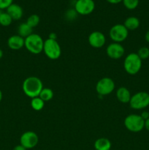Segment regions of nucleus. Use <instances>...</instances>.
I'll return each mask as SVG.
<instances>
[{
  "mask_svg": "<svg viewBox=\"0 0 149 150\" xmlns=\"http://www.w3.org/2000/svg\"><path fill=\"white\" fill-rule=\"evenodd\" d=\"M42 89L43 83L42 81L36 76H29L26 78L22 84L23 93L32 99L39 97Z\"/></svg>",
  "mask_w": 149,
  "mask_h": 150,
  "instance_id": "nucleus-1",
  "label": "nucleus"
},
{
  "mask_svg": "<svg viewBox=\"0 0 149 150\" xmlns=\"http://www.w3.org/2000/svg\"><path fill=\"white\" fill-rule=\"evenodd\" d=\"M44 42L40 35L33 33L25 38L24 47L31 54H39L43 51Z\"/></svg>",
  "mask_w": 149,
  "mask_h": 150,
  "instance_id": "nucleus-2",
  "label": "nucleus"
},
{
  "mask_svg": "<svg viewBox=\"0 0 149 150\" xmlns=\"http://www.w3.org/2000/svg\"><path fill=\"white\" fill-rule=\"evenodd\" d=\"M142 67V59L137 53H131L124 59V68L128 74L134 76L138 73Z\"/></svg>",
  "mask_w": 149,
  "mask_h": 150,
  "instance_id": "nucleus-3",
  "label": "nucleus"
},
{
  "mask_svg": "<svg viewBox=\"0 0 149 150\" xmlns=\"http://www.w3.org/2000/svg\"><path fill=\"white\" fill-rule=\"evenodd\" d=\"M124 124L126 128L132 133H138L145 128V120L139 114L128 115L124 120Z\"/></svg>",
  "mask_w": 149,
  "mask_h": 150,
  "instance_id": "nucleus-4",
  "label": "nucleus"
},
{
  "mask_svg": "<svg viewBox=\"0 0 149 150\" xmlns=\"http://www.w3.org/2000/svg\"><path fill=\"white\" fill-rule=\"evenodd\" d=\"M43 52L48 59L56 60L61 57V48L57 40L48 38L44 42Z\"/></svg>",
  "mask_w": 149,
  "mask_h": 150,
  "instance_id": "nucleus-5",
  "label": "nucleus"
},
{
  "mask_svg": "<svg viewBox=\"0 0 149 150\" xmlns=\"http://www.w3.org/2000/svg\"><path fill=\"white\" fill-rule=\"evenodd\" d=\"M129 105L134 110H142L149 105V94L146 92H138L131 96Z\"/></svg>",
  "mask_w": 149,
  "mask_h": 150,
  "instance_id": "nucleus-6",
  "label": "nucleus"
},
{
  "mask_svg": "<svg viewBox=\"0 0 149 150\" xmlns=\"http://www.w3.org/2000/svg\"><path fill=\"white\" fill-rule=\"evenodd\" d=\"M115 84L114 81L109 77L101 79L96 85V91L99 96H106L114 91Z\"/></svg>",
  "mask_w": 149,
  "mask_h": 150,
  "instance_id": "nucleus-7",
  "label": "nucleus"
},
{
  "mask_svg": "<svg viewBox=\"0 0 149 150\" xmlns=\"http://www.w3.org/2000/svg\"><path fill=\"white\" fill-rule=\"evenodd\" d=\"M110 38L113 41V42H124L127 38L129 35V31L124 26V24L117 23L111 27L110 29Z\"/></svg>",
  "mask_w": 149,
  "mask_h": 150,
  "instance_id": "nucleus-8",
  "label": "nucleus"
},
{
  "mask_svg": "<svg viewBox=\"0 0 149 150\" xmlns=\"http://www.w3.org/2000/svg\"><path fill=\"white\" fill-rule=\"evenodd\" d=\"M39 142L37 134L33 131H26L21 135L20 138V144L26 149L34 148Z\"/></svg>",
  "mask_w": 149,
  "mask_h": 150,
  "instance_id": "nucleus-9",
  "label": "nucleus"
},
{
  "mask_svg": "<svg viewBox=\"0 0 149 150\" xmlns=\"http://www.w3.org/2000/svg\"><path fill=\"white\" fill-rule=\"evenodd\" d=\"M94 9L95 2L93 0H77L74 3V10L77 14L82 16L91 14Z\"/></svg>",
  "mask_w": 149,
  "mask_h": 150,
  "instance_id": "nucleus-10",
  "label": "nucleus"
},
{
  "mask_svg": "<svg viewBox=\"0 0 149 150\" xmlns=\"http://www.w3.org/2000/svg\"><path fill=\"white\" fill-rule=\"evenodd\" d=\"M125 53V49L121 43L112 42L108 45L106 48V54L109 58L112 59H119Z\"/></svg>",
  "mask_w": 149,
  "mask_h": 150,
  "instance_id": "nucleus-11",
  "label": "nucleus"
},
{
  "mask_svg": "<svg viewBox=\"0 0 149 150\" xmlns=\"http://www.w3.org/2000/svg\"><path fill=\"white\" fill-rule=\"evenodd\" d=\"M89 43L92 48H101L106 42V38L102 32L95 31L91 32L88 38Z\"/></svg>",
  "mask_w": 149,
  "mask_h": 150,
  "instance_id": "nucleus-12",
  "label": "nucleus"
},
{
  "mask_svg": "<svg viewBox=\"0 0 149 150\" xmlns=\"http://www.w3.org/2000/svg\"><path fill=\"white\" fill-rule=\"evenodd\" d=\"M25 39L18 35H12L7 40V45L12 50H20L24 47Z\"/></svg>",
  "mask_w": 149,
  "mask_h": 150,
  "instance_id": "nucleus-13",
  "label": "nucleus"
},
{
  "mask_svg": "<svg viewBox=\"0 0 149 150\" xmlns=\"http://www.w3.org/2000/svg\"><path fill=\"white\" fill-rule=\"evenodd\" d=\"M6 10H7L6 12L10 15L13 21L20 20L23 15V8L19 4L15 3L10 4Z\"/></svg>",
  "mask_w": 149,
  "mask_h": 150,
  "instance_id": "nucleus-14",
  "label": "nucleus"
},
{
  "mask_svg": "<svg viewBox=\"0 0 149 150\" xmlns=\"http://www.w3.org/2000/svg\"><path fill=\"white\" fill-rule=\"evenodd\" d=\"M116 98L119 102L122 103H129L131 95L130 91L127 88L121 86L116 90Z\"/></svg>",
  "mask_w": 149,
  "mask_h": 150,
  "instance_id": "nucleus-15",
  "label": "nucleus"
},
{
  "mask_svg": "<svg viewBox=\"0 0 149 150\" xmlns=\"http://www.w3.org/2000/svg\"><path fill=\"white\" fill-rule=\"evenodd\" d=\"M112 144L107 138H99L94 142V149L96 150H110Z\"/></svg>",
  "mask_w": 149,
  "mask_h": 150,
  "instance_id": "nucleus-16",
  "label": "nucleus"
},
{
  "mask_svg": "<svg viewBox=\"0 0 149 150\" xmlns=\"http://www.w3.org/2000/svg\"><path fill=\"white\" fill-rule=\"evenodd\" d=\"M140 20L135 16H130V17L127 18L124 23V26L128 29V31L135 30L140 26Z\"/></svg>",
  "mask_w": 149,
  "mask_h": 150,
  "instance_id": "nucleus-17",
  "label": "nucleus"
},
{
  "mask_svg": "<svg viewBox=\"0 0 149 150\" xmlns=\"http://www.w3.org/2000/svg\"><path fill=\"white\" fill-rule=\"evenodd\" d=\"M32 34H33V29L30 26H29L26 23V22L20 23L18 26V35L19 36L22 37V38L25 39V38L29 37Z\"/></svg>",
  "mask_w": 149,
  "mask_h": 150,
  "instance_id": "nucleus-18",
  "label": "nucleus"
},
{
  "mask_svg": "<svg viewBox=\"0 0 149 150\" xmlns=\"http://www.w3.org/2000/svg\"><path fill=\"white\" fill-rule=\"evenodd\" d=\"M39 98L44 101V102H48L51 100L53 98V92L50 88H44L41 91L40 94L39 95Z\"/></svg>",
  "mask_w": 149,
  "mask_h": 150,
  "instance_id": "nucleus-19",
  "label": "nucleus"
},
{
  "mask_svg": "<svg viewBox=\"0 0 149 150\" xmlns=\"http://www.w3.org/2000/svg\"><path fill=\"white\" fill-rule=\"evenodd\" d=\"M31 106L34 111H41L45 106V102L39 97L34 98L31 100Z\"/></svg>",
  "mask_w": 149,
  "mask_h": 150,
  "instance_id": "nucleus-20",
  "label": "nucleus"
},
{
  "mask_svg": "<svg viewBox=\"0 0 149 150\" xmlns=\"http://www.w3.org/2000/svg\"><path fill=\"white\" fill-rule=\"evenodd\" d=\"M13 21L7 12H0V25L3 26H8L11 24Z\"/></svg>",
  "mask_w": 149,
  "mask_h": 150,
  "instance_id": "nucleus-21",
  "label": "nucleus"
},
{
  "mask_svg": "<svg viewBox=\"0 0 149 150\" xmlns=\"http://www.w3.org/2000/svg\"><path fill=\"white\" fill-rule=\"evenodd\" d=\"M39 21H40V18H39V16L37 14H32L27 18L26 23L33 29V28L38 26V24L39 23Z\"/></svg>",
  "mask_w": 149,
  "mask_h": 150,
  "instance_id": "nucleus-22",
  "label": "nucleus"
},
{
  "mask_svg": "<svg viewBox=\"0 0 149 150\" xmlns=\"http://www.w3.org/2000/svg\"><path fill=\"white\" fill-rule=\"evenodd\" d=\"M124 7L128 10H134L139 4V0H122Z\"/></svg>",
  "mask_w": 149,
  "mask_h": 150,
  "instance_id": "nucleus-23",
  "label": "nucleus"
},
{
  "mask_svg": "<svg viewBox=\"0 0 149 150\" xmlns=\"http://www.w3.org/2000/svg\"><path fill=\"white\" fill-rule=\"evenodd\" d=\"M137 54L141 59L142 61L147 59L148 58H149V48L147 47H142L138 50Z\"/></svg>",
  "mask_w": 149,
  "mask_h": 150,
  "instance_id": "nucleus-24",
  "label": "nucleus"
},
{
  "mask_svg": "<svg viewBox=\"0 0 149 150\" xmlns=\"http://www.w3.org/2000/svg\"><path fill=\"white\" fill-rule=\"evenodd\" d=\"M13 3V0H0V10L7 9Z\"/></svg>",
  "mask_w": 149,
  "mask_h": 150,
  "instance_id": "nucleus-25",
  "label": "nucleus"
},
{
  "mask_svg": "<svg viewBox=\"0 0 149 150\" xmlns=\"http://www.w3.org/2000/svg\"><path fill=\"white\" fill-rule=\"evenodd\" d=\"M140 116H141L142 118L145 121L146 120H148V119L149 118V112H148V111H144L141 113Z\"/></svg>",
  "mask_w": 149,
  "mask_h": 150,
  "instance_id": "nucleus-26",
  "label": "nucleus"
},
{
  "mask_svg": "<svg viewBox=\"0 0 149 150\" xmlns=\"http://www.w3.org/2000/svg\"><path fill=\"white\" fill-rule=\"evenodd\" d=\"M49 39H52V40H57V35L56 34L54 33V32H51V33L49 34V37H48Z\"/></svg>",
  "mask_w": 149,
  "mask_h": 150,
  "instance_id": "nucleus-27",
  "label": "nucleus"
},
{
  "mask_svg": "<svg viewBox=\"0 0 149 150\" xmlns=\"http://www.w3.org/2000/svg\"><path fill=\"white\" fill-rule=\"evenodd\" d=\"M13 150H27V149H26L25 147H23L22 145L19 144V145H17V146H15V147L13 148Z\"/></svg>",
  "mask_w": 149,
  "mask_h": 150,
  "instance_id": "nucleus-28",
  "label": "nucleus"
},
{
  "mask_svg": "<svg viewBox=\"0 0 149 150\" xmlns=\"http://www.w3.org/2000/svg\"><path fill=\"white\" fill-rule=\"evenodd\" d=\"M106 1L110 4H118L122 1V0H106Z\"/></svg>",
  "mask_w": 149,
  "mask_h": 150,
  "instance_id": "nucleus-29",
  "label": "nucleus"
},
{
  "mask_svg": "<svg viewBox=\"0 0 149 150\" xmlns=\"http://www.w3.org/2000/svg\"><path fill=\"white\" fill-rule=\"evenodd\" d=\"M145 128L149 131V118L145 121Z\"/></svg>",
  "mask_w": 149,
  "mask_h": 150,
  "instance_id": "nucleus-30",
  "label": "nucleus"
},
{
  "mask_svg": "<svg viewBox=\"0 0 149 150\" xmlns=\"http://www.w3.org/2000/svg\"><path fill=\"white\" fill-rule=\"evenodd\" d=\"M145 39L146 42L149 43V29L146 32L145 35Z\"/></svg>",
  "mask_w": 149,
  "mask_h": 150,
  "instance_id": "nucleus-31",
  "label": "nucleus"
},
{
  "mask_svg": "<svg viewBox=\"0 0 149 150\" xmlns=\"http://www.w3.org/2000/svg\"><path fill=\"white\" fill-rule=\"evenodd\" d=\"M3 55H4V53H3V51L1 49V48H0V59H1L2 58Z\"/></svg>",
  "mask_w": 149,
  "mask_h": 150,
  "instance_id": "nucleus-32",
  "label": "nucleus"
},
{
  "mask_svg": "<svg viewBox=\"0 0 149 150\" xmlns=\"http://www.w3.org/2000/svg\"><path fill=\"white\" fill-rule=\"evenodd\" d=\"M2 98H3L2 92H1V89H0V102H1V100H2Z\"/></svg>",
  "mask_w": 149,
  "mask_h": 150,
  "instance_id": "nucleus-33",
  "label": "nucleus"
}]
</instances>
